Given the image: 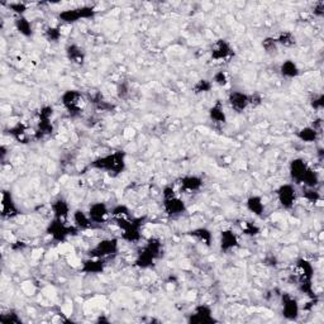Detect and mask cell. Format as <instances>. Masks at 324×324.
Masks as SVG:
<instances>
[{
    "instance_id": "obj_1",
    "label": "cell",
    "mask_w": 324,
    "mask_h": 324,
    "mask_svg": "<svg viewBox=\"0 0 324 324\" xmlns=\"http://www.w3.org/2000/svg\"><path fill=\"white\" fill-rule=\"evenodd\" d=\"M290 176L296 184H303L307 188H316L319 183V176L303 159H294L289 165Z\"/></svg>"
},
{
    "instance_id": "obj_2",
    "label": "cell",
    "mask_w": 324,
    "mask_h": 324,
    "mask_svg": "<svg viewBox=\"0 0 324 324\" xmlns=\"http://www.w3.org/2000/svg\"><path fill=\"white\" fill-rule=\"evenodd\" d=\"M294 277L298 288L303 294L308 295L309 298H316V292L313 289V277H314V267L312 263L305 259H299L295 263Z\"/></svg>"
},
{
    "instance_id": "obj_3",
    "label": "cell",
    "mask_w": 324,
    "mask_h": 324,
    "mask_svg": "<svg viewBox=\"0 0 324 324\" xmlns=\"http://www.w3.org/2000/svg\"><path fill=\"white\" fill-rule=\"evenodd\" d=\"M90 167L105 171L112 176H117L126 170V154L123 151H115L105 156L97 157L90 163Z\"/></svg>"
},
{
    "instance_id": "obj_4",
    "label": "cell",
    "mask_w": 324,
    "mask_h": 324,
    "mask_svg": "<svg viewBox=\"0 0 324 324\" xmlns=\"http://www.w3.org/2000/svg\"><path fill=\"white\" fill-rule=\"evenodd\" d=\"M162 255V243L159 238H150L143 248L138 252L136 259V266L139 268H150L155 265L156 259Z\"/></svg>"
},
{
    "instance_id": "obj_5",
    "label": "cell",
    "mask_w": 324,
    "mask_h": 324,
    "mask_svg": "<svg viewBox=\"0 0 324 324\" xmlns=\"http://www.w3.org/2000/svg\"><path fill=\"white\" fill-rule=\"evenodd\" d=\"M145 217H138V218H121L115 219V223L122 229V239L130 243H136L142 238L141 229L145 224Z\"/></svg>"
},
{
    "instance_id": "obj_6",
    "label": "cell",
    "mask_w": 324,
    "mask_h": 324,
    "mask_svg": "<svg viewBox=\"0 0 324 324\" xmlns=\"http://www.w3.org/2000/svg\"><path fill=\"white\" fill-rule=\"evenodd\" d=\"M77 228L75 226H68L66 224V221H61V219L53 218L52 222L48 224L47 232L48 236L52 238V241L57 242V243H64L67 241L70 236H75L77 234Z\"/></svg>"
},
{
    "instance_id": "obj_7",
    "label": "cell",
    "mask_w": 324,
    "mask_h": 324,
    "mask_svg": "<svg viewBox=\"0 0 324 324\" xmlns=\"http://www.w3.org/2000/svg\"><path fill=\"white\" fill-rule=\"evenodd\" d=\"M61 103L70 115H79L85 108L86 100L77 90H67L62 94Z\"/></svg>"
},
{
    "instance_id": "obj_8",
    "label": "cell",
    "mask_w": 324,
    "mask_h": 324,
    "mask_svg": "<svg viewBox=\"0 0 324 324\" xmlns=\"http://www.w3.org/2000/svg\"><path fill=\"white\" fill-rule=\"evenodd\" d=\"M119 250V241L117 238H105L97 242V245L89 251V256L94 259H106L114 256Z\"/></svg>"
},
{
    "instance_id": "obj_9",
    "label": "cell",
    "mask_w": 324,
    "mask_h": 324,
    "mask_svg": "<svg viewBox=\"0 0 324 324\" xmlns=\"http://www.w3.org/2000/svg\"><path fill=\"white\" fill-rule=\"evenodd\" d=\"M210 56H212V60H214V61L217 62L227 61V60L232 59V57L234 56V50H233L229 42L221 38L213 44L212 51H210Z\"/></svg>"
},
{
    "instance_id": "obj_10",
    "label": "cell",
    "mask_w": 324,
    "mask_h": 324,
    "mask_svg": "<svg viewBox=\"0 0 324 324\" xmlns=\"http://www.w3.org/2000/svg\"><path fill=\"white\" fill-rule=\"evenodd\" d=\"M277 200L284 209H292L296 201V189L292 184H284L276 190Z\"/></svg>"
},
{
    "instance_id": "obj_11",
    "label": "cell",
    "mask_w": 324,
    "mask_h": 324,
    "mask_svg": "<svg viewBox=\"0 0 324 324\" xmlns=\"http://www.w3.org/2000/svg\"><path fill=\"white\" fill-rule=\"evenodd\" d=\"M281 305H283V316L289 321H295L300 314V305L298 300L288 292H284L281 296Z\"/></svg>"
},
{
    "instance_id": "obj_12",
    "label": "cell",
    "mask_w": 324,
    "mask_h": 324,
    "mask_svg": "<svg viewBox=\"0 0 324 324\" xmlns=\"http://www.w3.org/2000/svg\"><path fill=\"white\" fill-rule=\"evenodd\" d=\"M189 322L194 324H210L215 323L217 319L213 317V310L209 305L201 304L195 307L194 312L189 317Z\"/></svg>"
},
{
    "instance_id": "obj_13",
    "label": "cell",
    "mask_w": 324,
    "mask_h": 324,
    "mask_svg": "<svg viewBox=\"0 0 324 324\" xmlns=\"http://www.w3.org/2000/svg\"><path fill=\"white\" fill-rule=\"evenodd\" d=\"M163 210L170 217H177V215H181L186 212V204L177 195L166 197V199H163Z\"/></svg>"
},
{
    "instance_id": "obj_14",
    "label": "cell",
    "mask_w": 324,
    "mask_h": 324,
    "mask_svg": "<svg viewBox=\"0 0 324 324\" xmlns=\"http://www.w3.org/2000/svg\"><path fill=\"white\" fill-rule=\"evenodd\" d=\"M228 104L236 113H243L250 108V95L243 92H232L228 95Z\"/></svg>"
},
{
    "instance_id": "obj_15",
    "label": "cell",
    "mask_w": 324,
    "mask_h": 324,
    "mask_svg": "<svg viewBox=\"0 0 324 324\" xmlns=\"http://www.w3.org/2000/svg\"><path fill=\"white\" fill-rule=\"evenodd\" d=\"M18 215H19V209L13 200L12 194L10 192L4 190L1 193V217L5 219H12Z\"/></svg>"
},
{
    "instance_id": "obj_16",
    "label": "cell",
    "mask_w": 324,
    "mask_h": 324,
    "mask_svg": "<svg viewBox=\"0 0 324 324\" xmlns=\"http://www.w3.org/2000/svg\"><path fill=\"white\" fill-rule=\"evenodd\" d=\"M88 214L94 224H103L108 221V217L110 215L109 208L104 203H94L90 205L88 210Z\"/></svg>"
},
{
    "instance_id": "obj_17",
    "label": "cell",
    "mask_w": 324,
    "mask_h": 324,
    "mask_svg": "<svg viewBox=\"0 0 324 324\" xmlns=\"http://www.w3.org/2000/svg\"><path fill=\"white\" fill-rule=\"evenodd\" d=\"M239 246V239L236 233L232 229H224L221 232V238H219V248L222 252L227 254L229 251L234 250Z\"/></svg>"
},
{
    "instance_id": "obj_18",
    "label": "cell",
    "mask_w": 324,
    "mask_h": 324,
    "mask_svg": "<svg viewBox=\"0 0 324 324\" xmlns=\"http://www.w3.org/2000/svg\"><path fill=\"white\" fill-rule=\"evenodd\" d=\"M179 185L181 190L188 193L199 192L203 188V179L196 175H186L179 180Z\"/></svg>"
},
{
    "instance_id": "obj_19",
    "label": "cell",
    "mask_w": 324,
    "mask_h": 324,
    "mask_svg": "<svg viewBox=\"0 0 324 324\" xmlns=\"http://www.w3.org/2000/svg\"><path fill=\"white\" fill-rule=\"evenodd\" d=\"M51 209H52L53 213V218L61 219V221H66L71 213L70 204L65 199H62V197H59V199L53 201L52 205H51Z\"/></svg>"
},
{
    "instance_id": "obj_20",
    "label": "cell",
    "mask_w": 324,
    "mask_h": 324,
    "mask_svg": "<svg viewBox=\"0 0 324 324\" xmlns=\"http://www.w3.org/2000/svg\"><path fill=\"white\" fill-rule=\"evenodd\" d=\"M105 268V262L104 259H94V257H90V259H85L81 266V271L85 272V274H101Z\"/></svg>"
},
{
    "instance_id": "obj_21",
    "label": "cell",
    "mask_w": 324,
    "mask_h": 324,
    "mask_svg": "<svg viewBox=\"0 0 324 324\" xmlns=\"http://www.w3.org/2000/svg\"><path fill=\"white\" fill-rule=\"evenodd\" d=\"M66 55H67V59L75 65H83L85 62V52L76 43L68 44L66 47Z\"/></svg>"
},
{
    "instance_id": "obj_22",
    "label": "cell",
    "mask_w": 324,
    "mask_h": 324,
    "mask_svg": "<svg viewBox=\"0 0 324 324\" xmlns=\"http://www.w3.org/2000/svg\"><path fill=\"white\" fill-rule=\"evenodd\" d=\"M209 118L215 124H226L227 114L224 112V106L221 100H217L209 109Z\"/></svg>"
},
{
    "instance_id": "obj_23",
    "label": "cell",
    "mask_w": 324,
    "mask_h": 324,
    "mask_svg": "<svg viewBox=\"0 0 324 324\" xmlns=\"http://www.w3.org/2000/svg\"><path fill=\"white\" fill-rule=\"evenodd\" d=\"M72 219H74V226L77 229H90L94 226L88 213L81 209L75 210L72 214Z\"/></svg>"
},
{
    "instance_id": "obj_24",
    "label": "cell",
    "mask_w": 324,
    "mask_h": 324,
    "mask_svg": "<svg viewBox=\"0 0 324 324\" xmlns=\"http://www.w3.org/2000/svg\"><path fill=\"white\" fill-rule=\"evenodd\" d=\"M246 206L251 213H254L257 217H261L265 213V203L259 195H251L246 201Z\"/></svg>"
},
{
    "instance_id": "obj_25",
    "label": "cell",
    "mask_w": 324,
    "mask_h": 324,
    "mask_svg": "<svg viewBox=\"0 0 324 324\" xmlns=\"http://www.w3.org/2000/svg\"><path fill=\"white\" fill-rule=\"evenodd\" d=\"M280 74L286 79H295L299 76L300 70L292 60H286L280 65Z\"/></svg>"
},
{
    "instance_id": "obj_26",
    "label": "cell",
    "mask_w": 324,
    "mask_h": 324,
    "mask_svg": "<svg viewBox=\"0 0 324 324\" xmlns=\"http://www.w3.org/2000/svg\"><path fill=\"white\" fill-rule=\"evenodd\" d=\"M188 234L193 238L197 239V241L203 242L205 246H212V241H213V234L209 229H206V228H195V229L190 230L188 232Z\"/></svg>"
},
{
    "instance_id": "obj_27",
    "label": "cell",
    "mask_w": 324,
    "mask_h": 324,
    "mask_svg": "<svg viewBox=\"0 0 324 324\" xmlns=\"http://www.w3.org/2000/svg\"><path fill=\"white\" fill-rule=\"evenodd\" d=\"M52 132H53V126L51 119L38 118V122H37V128H35V132H34L35 138L41 139L46 136H50Z\"/></svg>"
},
{
    "instance_id": "obj_28",
    "label": "cell",
    "mask_w": 324,
    "mask_h": 324,
    "mask_svg": "<svg viewBox=\"0 0 324 324\" xmlns=\"http://www.w3.org/2000/svg\"><path fill=\"white\" fill-rule=\"evenodd\" d=\"M28 128L24 123H17L14 127L9 130V134L15 139V141L21 142V143H27L28 141Z\"/></svg>"
},
{
    "instance_id": "obj_29",
    "label": "cell",
    "mask_w": 324,
    "mask_h": 324,
    "mask_svg": "<svg viewBox=\"0 0 324 324\" xmlns=\"http://www.w3.org/2000/svg\"><path fill=\"white\" fill-rule=\"evenodd\" d=\"M296 136H298V138L300 139L301 142H304V143H313V142H316L317 139H318L319 132L316 128L308 126V127H304L301 128V130H299L298 133H296Z\"/></svg>"
},
{
    "instance_id": "obj_30",
    "label": "cell",
    "mask_w": 324,
    "mask_h": 324,
    "mask_svg": "<svg viewBox=\"0 0 324 324\" xmlns=\"http://www.w3.org/2000/svg\"><path fill=\"white\" fill-rule=\"evenodd\" d=\"M14 26L15 30L21 33L22 35H24V37H31V35L33 34L32 23H31L24 15H21V17H18L17 19H15Z\"/></svg>"
},
{
    "instance_id": "obj_31",
    "label": "cell",
    "mask_w": 324,
    "mask_h": 324,
    "mask_svg": "<svg viewBox=\"0 0 324 324\" xmlns=\"http://www.w3.org/2000/svg\"><path fill=\"white\" fill-rule=\"evenodd\" d=\"M59 18L62 23H66V24H72L81 21V15H80L79 8L62 10V12L59 14Z\"/></svg>"
},
{
    "instance_id": "obj_32",
    "label": "cell",
    "mask_w": 324,
    "mask_h": 324,
    "mask_svg": "<svg viewBox=\"0 0 324 324\" xmlns=\"http://www.w3.org/2000/svg\"><path fill=\"white\" fill-rule=\"evenodd\" d=\"M275 39H276L277 44L284 46V47H292V46L296 43V37L290 31H284Z\"/></svg>"
},
{
    "instance_id": "obj_33",
    "label": "cell",
    "mask_w": 324,
    "mask_h": 324,
    "mask_svg": "<svg viewBox=\"0 0 324 324\" xmlns=\"http://www.w3.org/2000/svg\"><path fill=\"white\" fill-rule=\"evenodd\" d=\"M110 217L114 218V221L121 218H130V210L128 206L119 204V205H115L113 209H110Z\"/></svg>"
},
{
    "instance_id": "obj_34",
    "label": "cell",
    "mask_w": 324,
    "mask_h": 324,
    "mask_svg": "<svg viewBox=\"0 0 324 324\" xmlns=\"http://www.w3.org/2000/svg\"><path fill=\"white\" fill-rule=\"evenodd\" d=\"M213 88V83L210 80L201 79L199 81H196L194 86H193V92L195 94H205V93H209Z\"/></svg>"
},
{
    "instance_id": "obj_35",
    "label": "cell",
    "mask_w": 324,
    "mask_h": 324,
    "mask_svg": "<svg viewBox=\"0 0 324 324\" xmlns=\"http://www.w3.org/2000/svg\"><path fill=\"white\" fill-rule=\"evenodd\" d=\"M46 38L50 42H59L62 37V32L60 27H48L46 32H44Z\"/></svg>"
},
{
    "instance_id": "obj_36",
    "label": "cell",
    "mask_w": 324,
    "mask_h": 324,
    "mask_svg": "<svg viewBox=\"0 0 324 324\" xmlns=\"http://www.w3.org/2000/svg\"><path fill=\"white\" fill-rule=\"evenodd\" d=\"M242 230H243V233H245L246 236H257L259 233V228L257 227L256 224L254 223H250V222H245V223L242 224Z\"/></svg>"
},
{
    "instance_id": "obj_37",
    "label": "cell",
    "mask_w": 324,
    "mask_h": 324,
    "mask_svg": "<svg viewBox=\"0 0 324 324\" xmlns=\"http://www.w3.org/2000/svg\"><path fill=\"white\" fill-rule=\"evenodd\" d=\"M0 322H1V323H5V324H10V323L17 324V323H21L22 319L18 317L17 313L8 312L0 317Z\"/></svg>"
},
{
    "instance_id": "obj_38",
    "label": "cell",
    "mask_w": 324,
    "mask_h": 324,
    "mask_svg": "<svg viewBox=\"0 0 324 324\" xmlns=\"http://www.w3.org/2000/svg\"><path fill=\"white\" fill-rule=\"evenodd\" d=\"M212 83L217 84V85H219V86L227 85L228 76H227V74H226V71H223V70L217 71V72L214 74V76H213Z\"/></svg>"
},
{
    "instance_id": "obj_39",
    "label": "cell",
    "mask_w": 324,
    "mask_h": 324,
    "mask_svg": "<svg viewBox=\"0 0 324 324\" xmlns=\"http://www.w3.org/2000/svg\"><path fill=\"white\" fill-rule=\"evenodd\" d=\"M277 46H279V44H277L276 39H275L274 37H267V38H265L262 41L263 50H265L267 53H271L277 51Z\"/></svg>"
},
{
    "instance_id": "obj_40",
    "label": "cell",
    "mask_w": 324,
    "mask_h": 324,
    "mask_svg": "<svg viewBox=\"0 0 324 324\" xmlns=\"http://www.w3.org/2000/svg\"><path fill=\"white\" fill-rule=\"evenodd\" d=\"M79 10L80 15H81V19H93V18L95 17V14H97V12H95V9L93 8V6L84 5L81 6V8H79Z\"/></svg>"
},
{
    "instance_id": "obj_41",
    "label": "cell",
    "mask_w": 324,
    "mask_h": 324,
    "mask_svg": "<svg viewBox=\"0 0 324 324\" xmlns=\"http://www.w3.org/2000/svg\"><path fill=\"white\" fill-rule=\"evenodd\" d=\"M310 105H312L313 109H316V110L323 109V105H324L323 94H319V95H317V97H312V100H310Z\"/></svg>"
},
{
    "instance_id": "obj_42",
    "label": "cell",
    "mask_w": 324,
    "mask_h": 324,
    "mask_svg": "<svg viewBox=\"0 0 324 324\" xmlns=\"http://www.w3.org/2000/svg\"><path fill=\"white\" fill-rule=\"evenodd\" d=\"M27 8H28V6H27L24 3H10V4H9V9H10V10H13L14 13H17L19 17H21V15H23L24 13H26Z\"/></svg>"
},
{
    "instance_id": "obj_43",
    "label": "cell",
    "mask_w": 324,
    "mask_h": 324,
    "mask_svg": "<svg viewBox=\"0 0 324 324\" xmlns=\"http://www.w3.org/2000/svg\"><path fill=\"white\" fill-rule=\"evenodd\" d=\"M53 115V108L51 105H43L38 112V118L51 119Z\"/></svg>"
},
{
    "instance_id": "obj_44",
    "label": "cell",
    "mask_w": 324,
    "mask_h": 324,
    "mask_svg": "<svg viewBox=\"0 0 324 324\" xmlns=\"http://www.w3.org/2000/svg\"><path fill=\"white\" fill-rule=\"evenodd\" d=\"M304 196H305V199H308L309 201H313V203H317V201L321 199V196H319L318 193L314 190V188H309V190L304 192Z\"/></svg>"
},
{
    "instance_id": "obj_45",
    "label": "cell",
    "mask_w": 324,
    "mask_h": 324,
    "mask_svg": "<svg viewBox=\"0 0 324 324\" xmlns=\"http://www.w3.org/2000/svg\"><path fill=\"white\" fill-rule=\"evenodd\" d=\"M117 94H118V97H121V99H126V97H128V94H130V88H128L127 84H119L118 88H117Z\"/></svg>"
},
{
    "instance_id": "obj_46",
    "label": "cell",
    "mask_w": 324,
    "mask_h": 324,
    "mask_svg": "<svg viewBox=\"0 0 324 324\" xmlns=\"http://www.w3.org/2000/svg\"><path fill=\"white\" fill-rule=\"evenodd\" d=\"M261 103H262V97H261V95H259V94L250 95V106H254V108H256V106H259Z\"/></svg>"
},
{
    "instance_id": "obj_47",
    "label": "cell",
    "mask_w": 324,
    "mask_h": 324,
    "mask_svg": "<svg viewBox=\"0 0 324 324\" xmlns=\"http://www.w3.org/2000/svg\"><path fill=\"white\" fill-rule=\"evenodd\" d=\"M175 195H176V193H175V189L172 188V186H165L163 190H162V196H163V199L175 196Z\"/></svg>"
},
{
    "instance_id": "obj_48",
    "label": "cell",
    "mask_w": 324,
    "mask_h": 324,
    "mask_svg": "<svg viewBox=\"0 0 324 324\" xmlns=\"http://www.w3.org/2000/svg\"><path fill=\"white\" fill-rule=\"evenodd\" d=\"M314 14L317 17H323L324 15V1H318V3L314 5Z\"/></svg>"
}]
</instances>
